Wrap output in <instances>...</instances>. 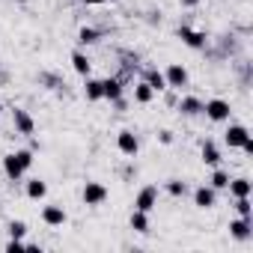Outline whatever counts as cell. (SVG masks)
Listing matches in <instances>:
<instances>
[{
	"label": "cell",
	"mask_w": 253,
	"mask_h": 253,
	"mask_svg": "<svg viewBox=\"0 0 253 253\" xmlns=\"http://www.w3.org/2000/svg\"><path fill=\"white\" fill-rule=\"evenodd\" d=\"M235 211H238V217H250V211H253L250 197H235Z\"/></svg>",
	"instance_id": "obj_26"
},
{
	"label": "cell",
	"mask_w": 253,
	"mask_h": 253,
	"mask_svg": "<svg viewBox=\"0 0 253 253\" xmlns=\"http://www.w3.org/2000/svg\"><path fill=\"white\" fill-rule=\"evenodd\" d=\"M86 6H101V3H107V0H84Z\"/></svg>",
	"instance_id": "obj_31"
},
{
	"label": "cell",
	"mask_w": 253,
	"mask_h": 253,
	"mask_svg": "<svg viewBox=\"0 0 253 253\" xmlns=\"http://www.w3.org/2000/svg\"><path fill=\"white\" fill-rule=\"evenodd\" d=\"M167 194L170 197H185L188 194V185L182 179H167Z\"/></svg>",
	"instance_id": "obj_25"
},
{
	"label": "cell",
	"mask_w": 253,
	"mask_h": 253,
	"mask_svg": "<svg viewBox=\"0 0 253 253\" xmlns=\"http://www.w3.org/2000/svg\"><path fill=\"white\" fill-rule=\"evenodd\" d=\"M247 137H250V131L244 128V125H238V122L229 125V128L223 131V143H226L229 149H241V143H244Z\"/></svg>",
	"instance_id": "obj_9"
},
{
	"label": "cell",
	"mask_w": 253,
	"mask_h": 253,
	"mask_svg": "<svg viewBox=\"0 0 253 253\" xmlns=\"http://www.w3.org/2000/svg\"><path fill=\"white\" fill-rule=\"evenodd\" d=\"M15 3H27V0H15Z\"/></svg>",
	"instance_id": "obj_32"
},
{
	"label": "cell",
	"mask_w": 253,
	"mask_h": 253,
	"mask_svg": "<svg viewBox=\"0 0 253 253\" xmlns=\"http://www.w3.org/2000/svg\"><path fill=\"white\" fill-rule=\"evenodd\" d=\"M98 39H101V33H98L95 27H81V30H78V45H81V48H89V45H95Z\"/></svg>",
	"instance_id": "obj_20"
},
{
	"label": "cell",
	"mask_w": 253,
	"mask_h": 253,
	"mask_svg": "<svg viewBox=\"0 0 253 253\" xmlns=\"http://www.w3.org/2000/svg\"><path fill=\"white\" fill-rule=\"evenodd\" d=\"M164 81H167V89H182L188 86V69L182 63H170L164 72Z\"/></svg>",
	"instance_id": "obj_6"
},
{
	"label": "cell",
	"mask_w": 253,
	"mask_h": 253,
	"mask_svg": "<svg viewBox=\"0 0 253 253\" xmlns=\"http://www.w3.org/2000/svg\"><path fill=\"white\" fill-rule=\"evenodd\" d=\"M42 220H45V226H63L69 220V214H66L63 206H45L42 209Z\"/></svg>",
	"instance_id": "obj_12"
},
{
	"label": "cell",
	"mask_w": 253,
	"mask_h": 253,
	"mask_svg": "<svg viewBox=\"0 0 253 253\" xmlns=\"http://www.w3.org/2000/svg\"><path fill=\"white\" fill-rule=\"evenodd\" d=\"M229 235H232L235 241H250V235H253L250 217H235V220H229Z\"/></svg>",
	"instance_id": "obj_13"
},
{
	"label": "cell",
	"mask_w": 253,
	"mask_h": 253,
	"mask_svg": "<svg viewBox=\"0 0 253 253\" xmlns=\"http://www.w3.org/2000/svg\"><path fill=\"white\" fill-rule=\"evenodd\" d=\"M182 6H188V9H194V6H200V0H179Z\"/></svg>",
	"instance_id": "obj_30"
},
{
	"label": "cell",
	"mask_w": 253,
	"mask_h": 253,
	"mask_svg": "<svg viewBox=\"0 0 253 253\" xmlns=\"http://www.w3.org/2000/svg\"><path fill=\"white\" fill-rule=\"evenodd\" d=\"M203 113H206L211 122H226L229 113H232V107H229V101H223V98H209V101H203Z\"/></svg>",
	"instance_id": "obj_2"
},
{
	"label": "cell",
	"mask_w": 253,
	"mask_h": 253,
	"mask_svg": "<svg viewBox=\"0 0 253 253\" xmlns=\"http://www.w3.org/2000/svg\"><path fill=\"white\" fill-rule=\"evenodd\" d=\"M33 149H18V152H9V155H3V173H6V179L9 182H21L24 179V173L33 167Z\"/></svg>",
	"instance_id": "obj_1"
},
{
	"label": "cell",
	"mask_w": 253,
	"mask_h": 253,
	"mask_svg": "<svg viewBox=\"0 0 253 253\" xmlns=\"http://www.w3.org/2000/svg\"><path fill=\"white\" fill-rule=\"evenodd\" d=\"M107 194H110V191H107V185H101V182H86L81 197H84V203H86V206H101V203L107 200Z\"/></svg>",
	"instance_id": "obj_7"
},
{
	"label": "cell",
	"mask_w": 253,
	"mask_h": 253,
	"mask_svg": "<svg viewBox=\"0 0 253 253\" xmlns=\"http://www.w3.org/2000/svg\"><path fill=\"white\" fill-rule=\"evenodd\" d=\"M214 203H217V191L211 185H200L194 191V206L197 209H214Z\"/></svg>",
	"instance_id": "obj_10"
},
{
	"label": "cell",
	"mask_w": 253,
	"mask_h": 253,
	"mask_svg": "<svg viewBox=\"0 0 253 253\" xmlns=\"http://www.w3.org/2000/svg\"><path fill=\"white\" fill-rule=\"evenodd\" d=\"M155 206H158V188H155V185L140 188V194L134 197V209H137V211L152 214V211H155Z\"/></svg>",
	"instance_id": "obj_3"
},
{
	"label": "cell",
	"mask_w": 253,
	"mask_h": 253,
	"mask_svg": "<svg viewBox=\"0 0 253 253\" xmlns=\"http://www.w3.org/2000/svg\"><path fill=\"white\" fill-rule=\"evenodd\" d=\"M209 185H211L214 191H226V185H229V173H226V170H220V167H214V173H211Z\"/></svg>",
	"instance_id": "obj_24"
},
{
	"label": "cell",
	"mask_w": 253,
	"mask_h": 253,
	"mask_svg": "<svg viewBox=\"0 0 253 253\" xmlns=\"http://www.w3.org/2000/svg\"><path fill=\"white\" fill-rule=\"evenodd\" d=\"M45 194H48V185L42 179H30L27 182V197L30 200H45Z\"/></svg>",
	"instance_id": "obj_23"
},
{
	"label": "cell",
	"mask_w": 253,
	"mask_h": 253,
	"mask_svg": "<svg viewBox=\"0 0 253 253\" xmlns=\"http://www.w3.org/2000/svg\"><path fill=\"white\" fill-rule=\"evenodd\" d=\"M200 155H203V164H206V167H220V149H217V143L206 140Z\"/></svg>",
	"instance_id": "obj_17"
},
{
	"label": "cell",
	"mask_w": 253,
	"mask_h": 253,
	"mask_svg": "<svg viewBox=\"0 0 253 253\" xmlns=\"http://www.w3.org/2000/svg\"><path fill=\"white\" fill-rule=\"evenodd\" d=\"M72 69H75L81 78H89V72H92V60L78 48V51H72Z\"/></svg>",
	"instance_id": "obj_14"
},
{
	"label": "cell",
	"mask_w": 253,
	"mask_h": 253,
	"mask_svg": "<svg viewBox=\"0 0 253 253\" xmlns=\"http://www.w3.org/2000/svg\"><path fill=\"white\" fill-rule=\"evenodd\" d=\"M241 152H247V155H253V137H247V140L241 143Z\"/></svg>",
	"instance_id": "obj_29"
},
{
	"label": "cell",
	"mask_w": 253,
	"mask_h": 253,
	"mask_svg": "<svg viewBox=\"0 0 253 253\" xmlns=\"http://www.w3.org/2000/svg\"><path fill=\"white\" fill-rule=\"evenodd\" d=\"M226 191H229L232 197H250V191H253V185H250V179H244V176H238V179H229V185H226Z\"/></svg>",
	"instance_id": "obj_19"
},
{
	"label": "cell",
	"mask_w": 253,
	"mask_h": 253,
	"mask_svg": "<svg viewBox=\"0 0 253 253\" xmlns=\"http://www.w3.org/2000/svg\"><path fill=\"white\" fill-rule=\"evenodd\" d=\"M122 89H125V84L119 78H104L101 81V98H107V101H119Z\"/></svg>",
	"instance_id": "obj_11"
},
{
	"label": "cell",
	"mask_w": 253,
	"mask_h": 253,
	"mask_svg": "<svg viewBox=\"0 0 253 253\" xmlns=\"http://www.w3.org/2000/svg\"><path fill=\"white\" fill-rule=\"evenodd\" d=\"M155 95H158V92H155V89H152V86H149V84H146L143 78H140V81L134 84V101H137V104H149V101H152Z\"/></svg>",
	"instance_id": "obj_18"
},
{
	"label": "cell",
	"mask_w": 253,
	"mask_h": 253,
	"mask_svg": "<svg viewBox=\"0 0 253 253\" xmlns=\"http://www.w3.org/2000/svg\"><path fill=\"white\" fill-rule=\"evenodd\" d=\"M12 125H15V131L24 134V137H33V131H36V122H33V116L24 107H12Z\"/></svg>",
	"instance_id": "obj_5"
},
{
	"label": "cell",
	"mask_w": 253,
	"mask_h": 253,
	"mask_svg": "<svg viewBox=\"0 0 253 253\" xmlns=\"http://www.w3.org/2000/svg\"><path fill=\"white\" fill-rule=\"evenodd\" d=\"M128 223H131V229L134 232H149V214L146 211H131V217H128Z\"/></svg>",
	"instance_id": "obj_21"
},
{
	"label": "cell",
	"mask_w": 253,
	"mask_h": 253,
	"mask_svg": "<svg viewBox=\"0 0 253 253\" xmlns=\"http://www.w3.org/2000/svg\"><path fill=\"white\" fill-rule=\"evenodd\" d=\"M116 149H119L122 155L134 158V155H137V149H140V140H137V134H134L131 128H122V131L116 134Z\"/></svg>",
	"instance_id": "obj_4"
},
{
	"label": "cell",
	"mask_w": 253,
	"mask_h": 253,
	"mask_svg": "<svg viewBox=\"0 0 253 253\" xmlns=\"http://www.w3.org/2000/svg\"><path fill=\"white\" fill-rule=\"evenodd\" d=\"M0 113H3V101H0Z\"/></svg>",
	"instance_id": "obj_33"
},
{
	"label": "cell",
	"mask_w": 253,
	"mask_h": 253,
	"mask_svg": "<svg viewBox=\"0 0 253 253\" xmlns=\"http://www.w3.org/2000/svg\"><path fill=\"white\" fill-rule=\"evenodd\" d=\"M27 235V223L24 220H9V238H24Z\"/></svg>",
	"instance_id": "obj_27"
},
{
	"label": "cell",
	"mask_w": 253,
	"mask_h": 253,
	"mask_svg": "<svg viewBox=\"0 0 253 253\" xmlns=\"http://www.w3.org/2000/svg\"><path fill=\"white\" fill-rule=\"evenodd\" d=\"M179 113L182 116H197V113H203V101L197 95H185V98H179Z\"/></svg>",
	"instance_id": "obj_16"
},
{
	"label": "cell",
	"mask_w": 253,
	"mask_h": 253,
	"mask_svg": "<svg viewBox=\"0 0 253 253\" xmlns=\"http://www.w3.org/2000/svg\"><path fill=\"white\" fill-rule=\"evenodd\" d=\"M158 140H161L164 146H170V143H173V131H167V128H164V131H158Z\"/></svg>",
	"instance_id": "obj_28"
},
{
	"label": "cell",
	"mask_w": 253,
	"mask_h": 253,
	"mask_svg": "<svg viewBox=\"0 0 253 253\" xmlns=\"http://www.w3.org/2000/svg\"><path fill=\"white\" fill-rule=\"evenodd\" d=\"M179 39H182L188 48H194V51H203V48L209 45L206 33H203V30H194V27H179Z\"/></svg>",
	"instance_id": "obj_8"
},
{
	"label": "cell",
	"mask_w": 253,
	"mask_h": 253,
	"mask_svg": "<svg viewBox=\"0 0 253 253\" xmlns=\"http://www.w3.org/2000/svg\"><path fill=\"white\" fill-rule=\"evenodd\" d=\"M143 81L155 89V92H164L167 89V81H164V72H158L155 66H149V69H143Z\"/></svg>",
	"instance_id": "obj_15"
},
{
	"label": "cell",
	"mask_w": 253,
	"mask_h": 253,
	"mask_svg": "<svg viewBox=\"0 0 253 253\" xmlns=\"http://www.w3.org/2000/svg\"><path fill=\"white\" fill-rule=\"evenodd\" d=\"M84 95H86V101H101V81L86 78V84H84Z\"/></svg>",
	"instance_id": "obj_22"
}]
</instances>
